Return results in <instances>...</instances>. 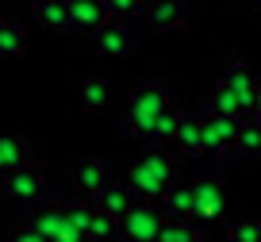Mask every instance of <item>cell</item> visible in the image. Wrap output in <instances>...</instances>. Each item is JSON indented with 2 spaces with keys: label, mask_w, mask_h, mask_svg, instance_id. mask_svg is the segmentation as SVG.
Segmentation results:
<instances>
[{
  "label": "cell",
  "mask_w": 261,
  "mask_h": 242,
  "mask_svg": "<svg viewBox=\"0 0 261 242\" xmlns=\"http://www.w3.org/2000/svg\"><path fill=\"white\" fill-rule=\"evenodd\" d=\"M177 181V158L169 154V146H146L139 158L130 161V173H127V185L135 188L139 200L158 204V196Z\"/></svg>",
  "instance_id": "6da1fadb"
},
{
  "label": "cell",
  "mask_w": 261,
  "mask_h": 242,
  "mask_svg": "<svg viewBox=\"0 0 261 242\" xmlns=\"http://www.w3.org/2000/svg\"><path fill=\"white\" fill-rule=\"evenodd\" d=\"M165 104H169V85L165 81H142V85H135L130 96H127V108H123V131L130 138L146 142L150 127H154L158 112Z\"/></svg>",
  "instance_id": "7a4b0ae2"
},
{
  "label": "cell",
  "mask_w": 261,
  "mask_h": 242,
  "mask_svg": "<svg viewBox=\"0 0 261 242\" xmlns=\"http://www.w3.org/2000/svg\"><path fill=\"white\" fill-rule=\"evenodd\" d=\"M165 215L158 204L150 200H135L119 219H115V234L123 242H158V231H162Z\"/></svg>",
  "instance_id": "3957f363"
},
{
  "label": "cell",
  "mask_w": 261,
  "mask_h": 242,
  "mask_svg": "<svg viewBox=\"0 0 261 242\" xmlns=\"http://www.w3.org/2000/svg\"><path fill=\"white\" fill-rule=\"evenodd\" d=\"M0 188H4V196L16 200V204H39L42 192H46V177H42V170L35 161H23L19 170H12V173L0 177Z\"/></svg>",
  "instance_id": "277c9868"
},
{
  "label": "cell",
  "mask_w": 261,
  "mask_h": 242,
  "mask_svg": "<svg viewBox=\"0 0 261 242\" xmlns=\"http://www.w3.org/2000/svg\"><path fill=\"white\" fill-rule=\"evenodd\" d=\"M238 123H242V119H234V115H212V112H200V150L212 154V158H223V154L234 146Z\"/></svg>",
  "instance_id": "5b68a950"
},
{
  "label": "cell",
  "mask_w": 261,
  "mask_h": 242,
  "mask_svg": "<svg viewBox=\"0 0 261 242\" xmlns=\"http://www.w3.org/2000/svg\"><path fill=\"white\" fill-rule=\"evenodd\" d=\"M219 81L227 85L230 92H234L238 115H242V119H250V112H253V100H257V81H261V77H257V73H253L250 65L242 62V58H230Z\"/></svg>",
  "instance_id": "8992f818"
},
{
  "label": "cell",
  "mask_w": 261,
  "mask_h": 242,
  "mask_svg": "<svg viewBox=\"0 0 261 242\" xmlns=\"http://www.w3.org/2000/svg\"><path fill=\"white\" fill-rule=\"evenodd\" d=\"M227 211V192L219 177H200L192 181V219L200 223H219Z\"/></svg>",
  "instance_id": "52a82bcc"
},
{
  "label": "cell",
  "mask_w": 261,
  "mask_h": 242,
  "mask_svg": "<svg viewBox=\"0 0 261 242\" xmlns=\"http://www.w3.org/2000/svg\"><path fill=\"white\" fill-rule=\"evenodd\" d=\"M92 50H96L100 58H127L130 50H135V31H130V23L108 16V23L100 27V31H92Z\"/></svg>",
  "instance_id": "ba28073f"
},
{
  "label": "cell",
  "mask_w": 261,
  "mask_h": 242,
  "mask_svg": "<svg viewBox=\"0 0 261 242\" xmlns=\"http://www.w3.org/2000/svg\"><path fill=\"white\" fill-rule=\"evenodd\" d=\"M65 177H69V185H73L77 196L92 200V196H96V188L108 181V165H104L100 158H77V161H69Z\"/></svg>",
  "instance_id": "9c48e42d"
},
{
  "label": "cell",
  "mask_w": 261,
  "mask_h": 242,
  "mask_svg": "<svg viewBox=\"0 0 261 242\" xmlns=\"http://www.w3.org/2000/svg\"><path fill=\"white\" fill-rule=\"evenodd\" d=\"M135 200H139V196H135V188H130L127 181H104V185L96 188V196H92V204H96L100 211H108V215H115V219Z\"/></svg>",
  "instance_id": "30bf717a"
},
{
  "label": "cell",
  "mask_w": 261,
  "mask_h": 242,
  "mask_svg": "<svg viewBox=\"0 0 261 242\" xmlns=\"http://www.w3.org/2000/svg\"><path fill=\"white\" fill-rule=\"evenodd\" d=\"M142 12H146V23L154 27V31H180L185 19H188L180 0H150Z\"/></svg>",
  "instance_id": "8fae6325"
},
{
  "label": "cell",
  "mask_w": 261,
  "mask_h": 242,
  "mask_svg": "<svg viewBox=\"0 0 261 242\" xmlns=\"http://www.w3.org/2000/svg\"><path fill=\"white\" fill-rule=\"evenodd\" d=\"M158 208L165 219H188L192 215V181H173L162 196H158Z\"/></svg>",
  "instance_id": "7c38bea8"
},
{
  "label": "cell",
  "mask_w": 261,
  "mask_h": 242,
  "mask_svg": "<svg viewBox=\"0 0 261 242\" xmlns=\"http://www.w3.org/2000/svg\"><path fill=\"white\" fill-rule=\"evenodd\" d=\"M169 146H177L185 158H200V115L196 112H188V108H180V119H177V131H173V142Z\"/></svg>",
  "instance_id": "4fadbf2b"
},
{
  "label": "cell",
  "mask_w": 261,
  "mask_h": 242,
  "mask_svg": "<svg viewBox=\"0 0 261 242\" xmlns=\"http://www.w3.org/2000/svg\"><path fill=\"white\" fill-rule=\"evenodd\" d=\"M108 23L104 0H69V27L77 31H100Z\"/></svg>",
  "instance_id": "5bb4252c"
},
{
  "label": "cell",
  "mask_w": 261,
  "mask_h": 242,
  "mask_svg": "<svg viewBox=\"0 0 261 242\" xmlns=\"http://www.w3.org/2000/svg\"><path fill=\"white\" fill-rule=\"evenodd\" d=\"M27 223H31V227H35V231H39L46 242H54L58 234L69 227V219H65V204H54V200H50L46 208H39L31 219H27Z\"/></svg>",
  "instance_id": "9a60e30c"
},
{
  "label": "cell",
  "mask_w": 261,
  "mask_h": 242,
  "mask_svg": "<svg viewBox=\"0 0 261 242\" xmlns=\"http://www.w3.org/2000/svg\"><path fill=\"white\" fill-rule=\"evenodd\" d=\"M31 8L46 31H69V0H31Z\"/></svg>",
  "instance_id": "2e32d148"
},
{
  "label": "cell",
  "mask_w": 261,
  "mask_h": 242,
  "mask_svg": "<svg viewBox=\"0 0 261 242\" xmlns=\"http://www.w3.org/2000/svg\"><path fill=\"white\" fill-rule=\"evenodd\" d=\"M81 108L89 115H96V112H104L108 108V100H112V85H108V77H100V73H89V77L81 81Z\"/></svg>",
  "instance_id": "e0dca14e"
},
{
  "label": "cell",
  "mask_w": 261,
  "mask_h": 242,
  "mask_svg": "<svg viewBox=\"0 0 261 242\" xmlns=\"http://www.w3.org/2000/svg\"><path fill=\"white\" fill-rule=\"evenodd\" d=\"M23 161H31L27 158V138L16 135V131H0V177L19 170Z\"/></svg>",
  "instance_id": "ac0fdd59"
},
{
  "label": "cell",
  "mask_w": 261,
  "mask_h": 242,
  "mask_svg": "<svg viewBox=\"0 0 261 242\" xmlns=\"http://www.w3.org/2000/svg\"><path fill=\"white\" fill-rule=\"evenodd\" d=\"M27 50V31L19 19L0 16V58H19Z\"/></svg>",
  "instance_id": "d6986e66"
},
{
  "label": "cell",
  "mask_w": 261,
  "mask_h": 242,
  "mask_svg": "<svg viewBox=\"0 0 261 242\" xmlns=\"http://www.w3.org/2000/svg\"><path fill=\"white\" fill-rule=\"evenodd\" d=\"M177 119H180V104H165L162 112H158V119H154V127H150V135H146V146H169L173 142V131H177Z\"/></svg>",
  "instance_id": "ffe728a7"
},
{
  "label": "cell",
  "mask_w": 261,
  "mask_h": 242,
  "mask_svg": "<svg viewBox=\"0 0 261 242\" xmlns=\"http://www.w3.org/2000/svg\"><path fill=\"white\" fill-rule=\"evenodd\" d=\"M234 154L242 158H261V123L257 119H242L238 123V135H234Z\"/></svg>",
  "instance_id": "44dd1931"
},
{
  "label": "cell",
  "mask_w": 261,
  "mask_h": 242,
  "mask_svg": "<svg viewBox=\"0 0 261 242\" xmlns=\"http://www.w3.org/2000/svg\"><path fill=\"white\" fill-rule=\"evenodd\" d=\"M204 112H212V115H234V119H242V115H238V104H234V92H230L223 81H215L212 89H207Z\"/></svg>",
  "instance_id": "7402d4cb"
},
{
  "label": "cell",
  "mask_w": 261,
  "mask_h": 242,
  "mask_svg": "<svg viewBox=\"0 0 261 242\" xmlns=\"http://www.w3.org/2000/svg\"><path fill=\"white\" fill-rule=\"evenodd\" d=\"M158 242H204V234L196 231L188 219H165L162 231H158Z\"/></svg>",
  "instance_id": "603a6c76"
},
{
  "label": "cell",
  "mask_w": 261,
  "mask_h": 242,
  "mask_svg": "<svg viewBox=\"0 0 261 242\" xmlns=\"http://www.w3.org/2000/svg\"><path fill=\"white\" fill-rule=\"evenodd\" d=\"M85 238H92V242L115 238V215H108V211H100L96 204H92V215H89V231H85Z\"/></svg>",
  "instance_id": "cb8c5ba5"
},
{
  "label": "cell",
  "mask_w": 261,
  "mask_h": 242,
  "mask_svg": "<svg viewBox=\"0 0 261 242\" xmlns=\"http://www.w3.org/2000/svg\"><path fill=\"white\" fill-rule=\"evenodd\" d=\"M104 8H108L112 19H130L146 8V0H104Z\"/></svg>",
  "instance_id": "d4e9b609"
},
{
  "label": "cell",
  "mask_w": 261,
  "mask_h": 242,
  "mask_svg": "<svg viewBox=\"0 0 261 242\" xmlns=\"http://www.w3.org/2000/svg\"><path fill=\"white\" fill-rule=\"evenodd\" d=\"M227 242H257V219H234L227 227Z\"/></svg>",
  "instance_id": "484cf974"
},
{
  "label": "cell",
  "mask_w": 261,
  "mask_h": 242,
  "mask_svg": "<svg viewBox=\"0 0 261 242\" xmlns=\"http://www.w3.org/2000/svg\"><path fill=\"white\" fill-rule=\"evenodd\" d=\"M8 242H46L39 231H35L31 223H19V227H12V234H8Z\"/></svg>",
  "instance_id": "4316f807"
},
{
  "label": "cell",
  "mask_w": 261,
  "mask_h": 242,
  "mask_svg": "<svg viewBox=\"0 0 261 242\" xmlns=\"http://www.w3.org/2000/svg\"><path fill=\"white\" fill-rule=\"evenodd\" d=\"M250 119H257V123H261V81H257V100H253V112H250Z\"/></svg>",
  "instance_id": "83f0119b"
},
{
  "label": "cell",
  "mask_w": 261,
  "mask_h": 242,
  "mask_svg": "<svg viewBox=\"0 0 261 242\" xmlns=\"http://www.w3.org/2000/svg\"><path fill=\"white\" fill-rule=\"evenodd\" d=\"M230 4H242V8H250V4H257V0H230Z\"/></svg>",
  "instance_id": "f1b7e54d"
},
{
  "label": "cell",
  "mask_w": 261,
  "mask_h": 242,
  "mask_svg": "<svg viewBox=\"0 0 261 242\" xmlns=\"http://www.w3.org/2000/svg\"><path fill=\"white\" fill-rule=\"evenodd\" d=\"M257 242H261V219H257Z\"/></svg>",
  "instance_id": "f546056e"
},
{
  "label": "cell",
  "mask_w": 261,
  "mask_h": 242,
  "mask_svg": "<svg viewBox=\"0 0 261 242\" xmlns=\"http://www.w3.org/2000/svg\"><path fill=\"white\" fill-rule=\"evenodd\" d=\"M180 4H185V0H180Z\"/></svg>",
  "instance_id": "4dcf8cb0"
},
{
  "label": "cell",
  "mask_w": 261,
  "mask_h": 242,
  "mask_svg": "<svg viewBox=\"0 0 261 242\" xmlns=\"http://www.w3.org/2000/svg\"><path fill=\"white\" fill-rule=\"evenodd\" d=\"M257 4H261V0H257Z\"/></svg>",
  "instance_id": "1f68e13d"
}]
</instances>
